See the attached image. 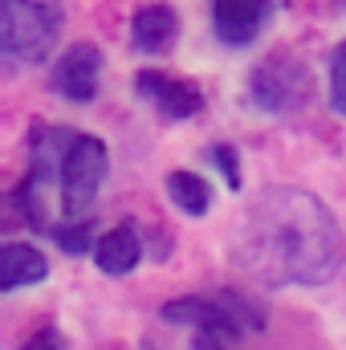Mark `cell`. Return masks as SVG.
<instances>
[{
  "label": "cell",
  "mask_w": 346,
  "mask_h": 350,
  "mask_svg": "<svg viewBox=\"0 0 346 350\" xmlns=\"http://www.w3.org/2000/svg\"><path fill=\"white\" fill-rule=\"evenodd\" d=\"M237 261L261 285H322L346 261L334 212L306 187H269L237 228Z\"/></svg>",
  "instance_id": "1"
},
{
  "label": "cell",
  "mask_w": 346,
  "mask_h": 350,
  "mask_svg": "<svg viewBox=\"0 0 346 350\" xmlns=\"http://www.w3.org/2000/svg\"><path fill=\"white\" fill-rule=\"evenodd\" d=\"M163 322L187 326V330H204L216 338H249L265 330V310L253 297L237 293V289H220L216 297H175L159 310Z\"/></svg>",
  "instance_id": "2"
},
{
  "label": "cell",
  "mask_w": 346,
  "mask_h": 350,
  "mask_svg": "<svg viewBox=\"0 0 346 350\" xmlns=\"http://www.w3.org/2000/svg\"><path fill=\"white\" fill-rule=\"evenodd\" d=\"M62 37V12L53 0H0V49L12 62L37 66Z\"/></svg>",
  "instance_id": "3"
},
{
  "label": "cell",
  "mask_w": 346,
  "mask_h": 350,
  "mask_svg": "<svg viewBox=\"0 0 346 350\" xmlns=\"http://www.w3.org/2000/svg\"><path fill=\"white\" fill-rule=\"evenodd\" d=\"M110 172V155H106V143L98 135H74L70 151H66V163L57 175V204L66 212V220H82L86 208L94 204V196L102 191Z\"/></svg>",
  "instance_id": "4"
},
{
  "label": "cell",
  "mask_w": 346,
  "mask_h": 350,
  "mask_svg": "<svg viewBox=\"0 0 346 350\" xmlns=\"http://www.w3.org/2000/svg\"><path fill=\"white\" fill-rule=\"evenodd\" d=\"M310 94H314L310 66L302 57H289V53L265 57L249 78V98L265 114H293L310 102Z\"/></svg>",
  "instance_id": "5"
},
{
  "label": "cell",
  "mask_w": 346,
  "mask_h": 350,
  "mask_svg": "<svg viewBox=\"0 0 346 350\" xmlns=\"http://www.w3.org/2000/svg\"><path fill=\"white\" fill-rule=\"evenodd\" d=\"M273 16V0H216L212 4V29L224 45L245 49L261 37V29Z\"/></svg>",
  "instance_id": "6"
},
{
  "label": "cell",
  "mask_w": 346,
  "mask_h": 350,
  "mask_svg": "<svg viewBox=\"0 0 346 350\" xmlns=\"http://www.w3.org/2000/svg\"><path fill=\"white\" fill-rule=\"evenodd\" d=\"M98 78H102V53L90 41L70 45L53 66V90L70 102H90L98 94Z\"/></svg>",
  "instance_id": "7"
},
{
  "label": "cell",
  "mask_w": 346,
  "mask_h": 350,
  "mask_svg": "<svg viewBox=\"0 0 346 350\" xmlns=\"http://www.w3.org/2000/svg\"><path fill=\"white\" fill-rule=\"evenodd\" d=\"M139 94L151 98L168 118H196V114L204 110V94L191 86V82L155 74V70H143V74H139Z\"/></svg>",
  "instance_id": "8"
},
{
  "label": "cell",
  "mask_w": 346,
  "mask_h": 350,
  "mask_svg": "<svg viewBox=\"0 0 346 350\" xmlns=\"http://www.w3.org/2000/svg\"><path fill=\"white\" fill-rule=\"evenodd\" d=\"M139 261H143V237L135 224H114L94 245V265L106 277H127V273H135Z\"/></svg>",
  "instance_id": "9"
},
{
  "label": "cell",
  "mask_w": 346,
  "mask_h": 350,
  "mask_svg": "<svg viewBox=\"0 0 346 350\" xmlns=\"http://www.w3.org/2000/svg\"><path fill=\"white\" fill-rule=\"evenodd\" d=\"M175 37H179V16H175L172 4H147L131 21V41L143 53H168Z\"/></svg>",
  "instance_id": "10"
},
{
  "label": "cell",
  "mask_w": 346,
  "mask_h": 350,
  "mask_svg": "<svg viewBox=\"0 0 346 350\" xmlns=\"http://www.w3.org/2000/svg\"><path fill=\"white\" fill-rule=\"evenodd\" d=\"M45 277H49V261L33 245H4L0 249V289L4 293H12L21 285H37Z\"/></svg>",
  "instance_id": "11"
},
{
  "label": "cell",
  "mask_w": 346,
  "mask_h": 350,
  "mask_svg": "<svg viewBox=\"0 0 346 350\" xmlns=\"http://www.w3.org/2000/svg\"><path fill=\"white\" fill-rule=\"evenodd\" d=\"M168 196H172L175 208L187 212V216H204V212L212 208V183L196 172H172L168 175Z\"/></svg>",
  "instance_id": "12"
},
{
  "label": "cell",
  "mask_w": 346,
  "mask_h": 350,
  "mask_svg": "<svg viewBox=\"0 0 346 350\" xmlns=\"http://www.w3.org/2000/svg\"><path fill=\"white\" fill-rule=\"evenodd\" d=\"M66 253H94V245H98V228H94V220H66L62 228H53L49 232Z\"/></svg>",
  "instance_id": "13"
},
{
  "label": "cell",
  "mask_w": 346,
  "mask_h": 350,
  "mask_svg": "<svg viewBox=\"0 0 346 350\" xmlns=\"http://www.w3.org/2000/svg\"><path fill=\"white\" fill-rule=\"evenodd\" d=\"M330 106L346 118V41L330 57Z\"/></svg>",
  "instance_id": "14"
},
{
  "label": "cell",
  "mask_w": 346,
  "mask_h": 350,
  "mask_svg": "<svg viewBox=\"0 0 346 350\" xmlns=\"http://www.w3.org/2000/svg\"><path fill=\"white\" fill-rule=\"evenodd\" d=\"M212 163L220 167L224 183H228L232 191L241 187V151H237L232 143H216V147H212Z\"/></svg>",
  "instance_id": "15"
},
{
  "label": "cell",
  "mask_w": 346,
  "mask_h": 350,
  "mask_svg": "<svg viewBox=\"0 0 346 350\" xmlns=\"http://www.w3.org/2000/svg\"><path fill=\"white\" fill-rule=\"evenodd\" d=\"M21 350H66V338H62L53 326H45V330H37V334H33Z\"/></svg>",
  "instance_id": "16"
},
{
  "label": "cell",
  "mask_w": 346,
  "mask_h": 350,
  "mask_svg": "<svg viewBox=\"0 0 346 350\" xmlns=\"http://www.w3.org/2000/svg\"><path fill=\"white\" fill-rule=\"evenodd\" d=\"M196 350H224V338H216V334H204V330H196Z\"/></svg>",
  "instance_id": "17"
}]
</instances>
